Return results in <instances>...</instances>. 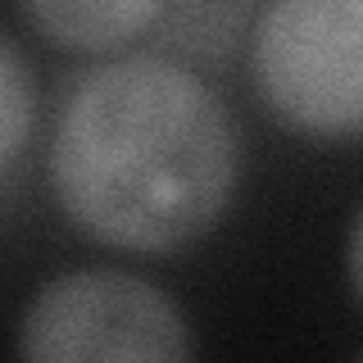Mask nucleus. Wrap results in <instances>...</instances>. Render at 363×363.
<instances>
[{
	"label": "nucleus",
	"instance_id": "obj_1",
	"mask_svg": "<svg viewBox=\"0 0 363 363\" xmlns=\"http://www.w3.org/2000/svg\"><path fill=\"white\" fill-rule=\"evenodd\" d=\"M241 186L232 109L173 55H113L64 96L50 191L91 241L177 255L213 232Z\"/></svg>",
	"mask_w": 363,
	"mask_h": 363
},
{
	"label": "nucleus",
	"instance_id": "obj_2",
	"mask_svg": "<svg viewBox=\"0 0 363 363\" xmlns=\"http://www.w3.org/2000/svg\"><path fill=\"white\" fill-rule=\"evenodd\" d=\"M264 109L309 141H354L363 123V0H264L250 28Z\"/></svg>",
	"mask_w": 363,
	"mask_h": 363
},
{
	"label": "nucleus",
	"instance_id": "obj_3",
	"mask_svg": "<svg viewBox=\"0 0 363 363\" xmlns=\"http://www.w3.org/2000/svg\"><path fill=\"white\" fill-rule=\"evenodd\" d=\"M18 354L32 363H177L196 354V332L141 272L73 268L28 300Z\"/></svg>",
	"mask_w": 363,
	"mask_h": 363
},
{
	"label": "nucleus",
	"instance_id": "obj_4",
	"mask_svg": "<svg viewBox=\"0 0 363 363\" xmlns=\"http://www.w3.org/2000/svg\"><path fill=\"white\" fill-rule=\"evenodd\" d=\"M23 18L73 55H113L155 32L164 0H18Z\"/></svg>",
	"mask_w": 363,
	"mask_h": 363
},
{
	"label": "nucleus",
	"instance_id": "obj_5",
	"mask_svg": "<svg viewBox=\"0 0 363 363\" xmlns=\"http://www.w3.org/2000/svg\"><path fill=\"white\" fill-rule=\"evenodd\" d=\"M264 0H164L155 32L186 60H227L250 41Z\"/></svg>",
	"mask_w": 363,
	"mask_h": 363
},
{
	"label": "nucleus",
	"instance_id": "obj_6",
	"mask_svg": "<svg viewBox=\"0 0 363 363\" xmlns=\"http://www.w3.org/2000/svg\"><path fill=\"white\" fill-rule=\"evenodd\" d=\"M37 73H32L28 55L9 37H0V177L28 155L32 136H37Z\"/></svg>",
	"mask_w": 363,
	"mask_h": 363
}]
</instances>
